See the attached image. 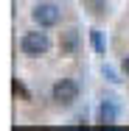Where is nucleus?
<instances>
[{"label":"nucleus","instance_id":"39448f33","mask_svg":"<svg viewBox=\"0 0 129 131\" xmlns=\"http://www.w3.org/2000/svg\"><path fill=\"white\" fill-rule=\"evenodd\" d=\"M79 45V34L76 31H65L62 34V39H59V48H62V53H73Z\"/></svg>","mask_w":129,"mask_h":131},{"label":"nucleus","instance_id":"0eeeda50","mask_svg":"<svg viewBox=\"0 0 129 131\" xmlns=\"http://www.w3.org/2000/svg\"><path fill=\"white\" fill-rule=\"evenodd\" d=\"M11 89H14V95H20V98H23V101H31V92H28L25 86H23V81H11Z\"/></svg>","mask_w":129,"mask_h":131},{"label":"nucleus","instance_id":"6e6552de","mask_svg":"<svg viewBox=\"0 0 129 131\" xmlns=\"http://www.w3.org/2000/svg\"><path fill=\"white\" fill-rule=\"evenodd\" d=\"M90 39H93V48H96L98 53H104V39H101V31H93V34H90Z\"/></svg>","mask_w":129,"mask_h":131},{"label":"nucleus","instance_id":"20e7f679","mask_svg":"<svg viewBox=\"0 0 129 131\" xmlns=\"http://www.w3.org/2000/svg\"><path fill=\"white\" fill-rule=\"evenodd\" d=\"M115 117H118V109L112 101H104L101 109H98V123L101 126H115Z\"/></svg>","mask_w":129,"mask_h":131},{"label":"nucleus","instance_id":"f03ea898","mask_svg":"<svg viewBox=\"0 0 129 131\" xmlns=\"http://www.w3.org/2000/svg\"><path fill=\"white\" fill-rule=\"evenodd\" d=\"M79 98V86H76V81H70V78H62L56 86H53V101L56 103H73Z\"/></svg>","mask_w":129,"mask_h":131},{"label":"nucleus","instance_id":"7ed1b4c3","mask_svg":"<svg viewBox=\"0 0 129 131\" xmlns=\"http://www.w3.org/2000/svg\"><path fill=\"white\" fill-rule=\"evenodd\" d=\"M34 23L42 28H51L59 23V8L53 6V3H39L37 8H34Z\"/></svg>","mask_w":129,"mask_h":131},{"label":"nucleus","instance_id":"9d476101","mask_svg":"<svg viewBox=\"0 0 129 131\" xmlns=\"http://www.w3.org/2000/svg\"><path fill=\"white\" fill-rule=\"evenodd\" d=\"M124 73H126V75H129V59H126V61H124Z\"/></svg>","mask_w":129,"mask_h":131},{"label":"nucleus","instance_id":"f257e3e1","mask_svg":"<svg viewBox=\"0 0 129 131\" xmlns=\"http://www.w3.org/2000/svg\"><path fill=\"white\" fill-rule=\"evenodd\" d=\"M20 48L28 56H42V53H48V48H51V39H48V34H37L34 31V34H25L23 36Z\"/></svg>","mask_w":129,"mask_h":131},{"label":"nucleus","instance_id":"423d86ee","mask_svg":"<svg viewBox=\"0 0 129 131\" xmlns=\"http://www.w3.org/2000/svg\"><path fill=\"white\" fill-rule=\"evenodd\" d=\"M81 6H84L93 17H101L104 11H107V3H104V0H81Z\"/></svg>","mask_w":129,"mask_h":131},{"label":"nucleus","instance_id":"1a4fd4ad","mask_svg":"<svg viewBox=\"0 0 129 131\" xmlns=\"http://www.w3.org/2000/svg\"><path fill=\"white\" fill-rule=\"evenodd\" d=\"M104 75H107L109 81H121V78H115V70H112V67H107V64H104Z\"/></svg>","mask_w":129,"mask_h":131}]
</instances>
